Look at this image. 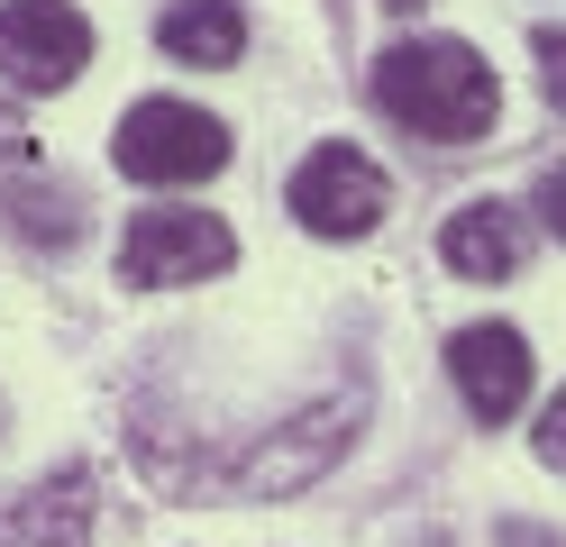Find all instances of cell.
I'll list each match as a JSON object with an SVG mask.
<instances>
[{"label": "cell", "instance_id": "cell-1", "mask_svg": "<svg viewBox=\"0 0 566 547\" xmlns=\"http://www.w3.org/2000/svg\"><path fill=\"white\" fill-rule=\"evenodd\" d=\"M375 109H394L411 137L467 146V137H484L503 119V83H493V64L467 36H402L375 64Z\"/></svg>", "mask_w": 566, "mask_h": 547}, {"label": "cell", "instance_id": "cell-2", "mask_svg": "<svg viewBox=\"0 0 566 547\" xmlns=\"http://www.w3.org/2000/svg\"><path fill=\"white\" fill-rule=\"evenodd\" d=\"M111 156H119L128 182H147V192H184V182H210V173L229 165V128L210 119L201 101L156 92V101H128Z\"/></svg>", "mask_w": 566, "mask_h": 547}, {"label": "cell", "instance_id": "cell-3", "mask_svg": "<svg viewBox=\"0 0 566 547\" xmlns=\"http://www.w3.org/2000/svg\"><path fill=\"white\" fill-rule=\"evenodd\" d=\"M229 219H210V210H184V201H156V210H137L128 229H119V283L128 292H174V283H210V274H229Z\"/></svg>", "mask_w": 566, "mask_h": 547}, {"label": "cell", "instance_id": "cell-4", "mask_svg": "<svg viewBox=\"0 0 566 547\" xmlns=\"http://www.w3.org/2000/svg\"><path fill=\"white\" fill-rule=\"evenodd\" d=\"M283 201H293V219L311 238H366L384 229V210H394V182H384V165L366 156V146H311V156L293 165V182H283Z\"/></svg>", "mask_w": 566, "mask_h": 547}, {"label": "cell", "instance_id": "cell-5", "mask_svg": "<svg viewBox=\"0 0 566 547\" xmlns=\"http://www.w3.org/2000/svg\"><path fill=\"white\" fill-rule=\"evenodd\" d=\"M92 64V19L74 0H0V83L10 92H64Z\"/></svg>", "mask_w": 566, "mask_h": 547}, {"label": "cell", "instance_id": "cell-6", "mask_svg": "<svg viewBox=\"0 0 566 547\" xmlns=\"http://www.w3.org/2000/svg\"><path fill=\"white\" fill-rule=\"evenodd\" d=\"M347 438H357V392H347V401H311L302 420H283V429L265 438V448H247V456H238V474H229V502L293 493V484H311V474H329Z\"/></svg>", "mask_w": 566, "mask_h": 547}, {"label": "cell", "instance_id": "cell-7", "mask_svg": "<svg viewBox=\"0 0 566 547\" xmlns=\"http://www.w3.org/2000/svg\"><path fill=\"white\" fill-rule=\"evenodd\" d=\"M448 375H457V392H467V411L493 429V420H512L530 401V338L503 328V319H475V328L448 338Z\"/></svg>", "mask_w": 566, "mask_h": 547}, {"label": "cell", "instance_id": "cell-8", "mask_svg": "<svg viewBox=\"0 0 566 547\" xmlns=\"http://www.w3.org/2000/svg\"><path fill=\"white\" fill-rule=\"evenodd\" d=\"M439 265L467 283H512L530 265V210L521 201H467L439 229Z\"/></svg>", "mask_w": 566, "mask_h": 547}, {"label": "cell", "instance_id": "cell-9", "mask_svg": "<svg viewBox=\"0 0 566 547\" xmlns=\"http://www.w3.org/2000/svg\"><path fill=\"white\" fill-rule=\"evenodd\" d=\"M0 547H92V474L64 465L0 502Z\"/></svg>", "mask_w": 566, "mask_h": 547}, {"label": "cell", "instance_id": "cell-10", "mask_svg": "<svg viewBox=\"0 0 566 547\" xmlns=\"http://www.w3.org/2000/svg\"><path fill=\"white\" fill-rule=\"evenodd\" d=\"M156 55L220 73V64L247 55V10H238V0H174V10L156 19Z\"/></svg>", "mask_w": 566, "mask_h": 547}, {"label": "cell", "instance_id": "cell-11", "mask_svg": "<svg viewBox=\"0 0 566 547\" xmlns=\"http://www.w3.org/2000/svg\"><path fill=\"white\" fill-rule=\"evenodd\" d=\"M0 219H10L28 246H74L83 238V192H74V182H10Z\"/></svg>", "mask_w": 566, "mask_h": 547}, {"label": "cell", "instance_id": "cell-12", "mask_svg": "<svg viewBox=\"0 0 566 547\" xmlns=\"http://www.w3.org/2000/svg\"><path fill=\"white\" fill-rule=\"evenodd\" d=\"M0 173H38V128L0 101Z\"/></svg>", "mask_w": 566, "mask_h": 547}, {"label": "cell", "instance_id": "cell-13", "mask_svg": "<svg viewBox=\"0 0 566 547\" xmlns=\"http://www.w3.org/2000/svg\"><path fill=\"white\" fill-rule=\"evenodd\" d=\"M530 55H539V83H548V101L566 109V28H539V46H530Z\"/></svg>", "mask_w": 566, "mask_h": 547}, {"label": "cell", "instance_id": "cell-14", "mask_svg": "<svg viewBox=\"0 0 566 547\" xmlns=\"http://www.w3.org/2000/svg\"><path fill=\"white\" fill-rule=\"evenodd\" d=\"M539 465H557V474H566V383L548 392V411H539Z\"/></svg>", "mask_w": 566, "mask_h": 547}, {"label": "cell", "instance_id": "cell-15", "mask_svg": "<svg viewBox=\"0 0 566 547\" xmlns=\"http://www.w3.org/2000/svg\"><path fill=\"white\" fill-rule=\"evenodd\" d=\"M530 201H539V229H548V238H566V165H548Z\"/></svg>", "mask_w": 566, "mask_h": 547}, {"label": "cell", "instance_id": "cell-16", "mask_svg": "<svg viewBox=\"0 0 566 547\" xmlns=\"http://www.w3.org/2000/svg\"><path fill=\"white\" fill-rule=\"evenodd\" d=\"M493 547H566V538L539 529V520H503V529H493Z\"/></svg>", "mask_w": 566, "mask_h": 547}, {"label": "cell", "instance_id": "cell-17", "mask_svg": "<svg viewBox=\"0 0 566 547\" xmlns=\"http://www.w3.org/2000/svg\"><path fill=\"white\" fill-rule=\"evenodd\" d=\"M384 10H420V0H384Z\"/></svg>", "mask_w": 566, "mask_h": 547}]
</instances>
